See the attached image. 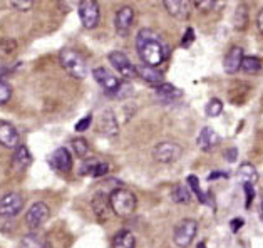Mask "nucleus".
Listing matches in <instances>:
<instances>
[{"mask_svg": "<svg viewBox=\"0 0 263 248\" xmlns=\"http://www.w3.org/2000/svg\"><path fill=\"white\" fill-rule=\"evenodd\" d=\"M136 50L144 64L161 66L170 55V46L153 29H141L136 35Z\"/></svg>", "mask_w": 263, "mask_h": 248, "instance_id": "obj_1", "label": "nucleus"}, {"mask_svg": "<svg viewBox=\"0 0 263 248\" xmlns=\"http://www.w3.org/2000/svg\"><path fill=\"white\" fill-rule=\"evenodd\" d=\"M109 203H111V209L114 215L119 218H129L134 215L138 208V198L131 189L127 188H116L109 195Z\"/></svg>", "mask_w": 263, "mask_h": 248, "instance_id": "obj_2", "label": "nucleus"}, {"mask_svg": "<svg viewBox=\"0 0 263 248\" xmlns=\"http://www.w3.org/2000/svg\"><path fill=\"white\" fill-rule=\"evenodd\" d=\"M61 64L69 75L76 79H84L87 75V62L78 50L64 49L61 52Z\"/></svg>", "mask_w": 263, "mask_h": 248, "instance_id": "obj_3", "label": "nucleus"}, {"mask_svg": "<svg viewBox=\"0 0 263 248\" xmlns=\"http://www.w3.org/2000/svg\"><path fill=\"white\" fill-rule=\"evenodd\" d=\"M198 233V221L191 220V218H184L175 226V232H173V241L175 245L179 248H188Z\"/></svg>", "mask_w": 263, "mask_h": 248, "instance_id": "obj_4", "label": "nucleus"}, {"mask_svg": "<svg viewBox=\"0 0 263 248\" xmlns=\"http://www.w3.org/2000/svg\"><path fill=\"white\" fill-rule=\"evenodd\" d=\"M183 155V148L175 141H163L155 146L153 149V158L155 161L158 163H163V164H170V163H175L178 161L179 158Z\"/></svg>", "mask_w": 263, "mask_h": 248, "instance_id": "obj_5", "label": "nucleus"}, {"mask_svg": "<svg viewBox=\"0 0 263 248\" xmlns=\"http://www.w3.org/2000/svg\"><path fill=\"white\" fill-rule=\"evenodd\" d=\"M79 18L86 29H96L101 18V9L98 0H81L78 5Z\"/></svg>", "mask_w": 263, "mask_h": 248, "instance_id": "obj_6", "label": "nucleus"}, {"mask_svg": "<svg viewBox=\"0 0 263 248\" xmlns=\"http://www.w3.org/2000/svg\"><path fill=\"white\" fill-rule=\"evenodd\" d=\"M24 196L17 192L7 193L5 196L0 198V216L2 218H15L24 209Z\"/></svg>", "mask_w": 263, "mask_h": 248, "instance_id": "obj_7", "label": "nucleus"}, {"mask_svg": "<svg viewBox=\"0 0 263 248\" xmlns=\"http://www.w3.org/2000/svg\"><path fill=\"white\" fill-rule=\"evenodd\" d=\"M107 59L111 62V66L116 69L124 79H133L138 75L136 66H134L129 57H127L124 52H121V50H112V52L107 55Z\"/></svg>", "mask_w": 263, "mask_h": 248, "instance_id": "obj_8", "label": "nucleus"}, {"mask_svg": "<svg viewBox=\"0 0 263 248\" xmlns=\"http://www.w3.org/2000/svg\"><path fill=\"white\" fill-rule=\"evenodd\" d=\"M49 218H50V208L44 201H35L29 208L27 215H25V223L32 230H35V228H41L44 223H47Z\"/></svg>", "mask_w": 263, "mask_h": 248, "instance_id": "obj_9", "label": "nucleus"}, {"mask_svg": "<svg viewBox=\"0 0 263 248\" xmlns=\"http://www.w3.org/2000/svg\"><path fill=\"white\" fill-rule=\"evenodd\" d=\"M134 22V9L129 5H124L116 12V17H114V29H116L118 35L121 37H127L131 32Z\"/></svg>", "mask_w": 263, "mask_h": 248, "instance_id": "obj_10", "label": "nucleus"}, {"mask_svg": "<svg viewBox=\"0 0 263 248\" xmlns=\"http://www.w3.org/2000/svg\"><path fill=\"white\" fill-rule=\"evenodd\" d=\"M92 75H94V79L98 81V84L104 89L106 94H109V96H111L121 84V81L106 67H96L92 71Z\"/></svg>", "mask_w": 263, "mask_h": 248, "instance_id": "obj_11", "label": "nucleus"}, {"mask_svg": "<svg viewBox=\"0 0 263 248\" xmlns=\"http://www.w3.org/2000/svg\"><path fill=\"white\" fill-rule=\"evenodd\" d=\"M164 9L173 18L178 21H186L191 15V0H163Z\"/></svg>", "mask_w": 263, "mask_h": 248, "instance_id": "obj_12", "label": "nucleus"}, {"mask_svg": "<svg viewBox=\"0 0 263 248\" xmlns=\"http://www.w3.org/2000/svg\"><path fill=\"white\" fill-rule=\"evenodd\" d=\"M98 129L102 136L106 138H114L118 136L119 132V124H118V119L114 116V112L111 109H106L101 112L99 121H98Z\"/></svg>", "mask_w": 263, "mask_h": 248, "instance_id": "obj_13", "label": "nucleus"}, {"mask_svg": "<svg viewBox=\"0 0 263 248\" xmlns=\"http://www.w3.org/2000/svg\"><path fill=\"white\" fill-rule=\"evenodd\" d=\"M18 141H21V136H18L15 126L7 123V121H0V144L4 148L15 149L18 146Z\"/></svg>", "mask_w": 263, "mask_h": 248, "instance_id": "obj_14", "label": "nucleus"}, {"mask_svg": "<svg viewBox=\"0 0 263 248\" xmlns=\"http://www.w3.org/2000/svg\"><path fill=\"white\" fill-rule=\"evenodd\" d=\"M136 74L139 75L141 79H143L144 82H147L149 86L156 87L159 84H163L164 82V75L161 71H158V67L155 66H149V64H139L136 66Z\"/></svg>", "mask_w": 263, "mask_h": 248, "instance_id": "obj_15", "label": "nucleus"}, {"mask_svg": "<svg viewBox=\"0 0 263 248\" xmlns=\"http://www.w3.org/2000/svg\"><path fill=\"white\" fill-rule=\"evenodd\" d=\"M50 166L54 169L61 171V173H69L72 168V156L67 148H57L52 155H50Z\"/></svg>", "mask_w": 263, "mask_h": 248, "instance_id": "obj_16", "label": "nucleus"}, {"mask_svg": "<svg viewBox=\"0 0 263 248\" xmlns=\"http://www.w3.org/2000/svg\"><path fill=\"white\" fill-rule=\"evenodd\" d=\"M243 49L235 46L228 50V54L224 55V61H223V67H224V72L227 74H236L238 71H241V62H243Z\"/></svg>", "mask_w": 263, "mask_h": 248, "instance_id": "obj_17", "label": "nucleus"}, {"mask_svg": "<svg viewBox=\"0 0 263 248\" xmlns=\"http://www.w3.org/2000/svg\"><path fill=\"white\" fill-rule=\"evenodd\" d=\"M32 163V155L29 148L25 144H18L14 149V155H12V169L21 173V171H25Z\"/></svg>", "mask_w": 263, "mask_h": 248, "instance_id": "obj_18", "label": "nucleus"}, {"mask_svg": "<svg viewBox=\"0 0 263 248\" xmlns=\"http://www.w3.org/2000/svg\"><path fill=\"white\" fill-rule=\"evenodd\" d=\"M109 173V164L99 160H86L81 166V175H89L94 178H101Z\"/></svg>", "mask_w": 263, "mask_h": 248, "instance_id": "obj_19", "label": "nucleus"}, {"mask_svg": "<svg viewBox=\"0 0 263 248\" xmlns=\"http://www.w3.org/2000/svg\"><path fill=\"white\" fill-rule=\"evenodd\" d=\"M196 143L200 146L201 151H211L220 144V136H218L216 131H213L211 128H203Z\"/></svg>", "mask_w": 263, "mask_h": 248, "instance_id": "obj_20", "label": "nucleus"}, {"mask_svg": "<svg viewBox=\"0 0 263 248\" xmlns=\"http://www.w3.org/2000/svg\"><path fill=\"white\" fill-rule=\"evenodd\" d=\"M236 180L241 184H255L256 180H258V171L252 163H243L236 169Z\"/></svg>", "mask_w": 263, "mask_h": 248, "instance_id": "obj_21", "label": "nucleus"}, {"mask_svg": "<svg viewBox=\"0 0 263 248\" xmlns=\"http://www.w3.org/2000/svg\"><path fill=\"white\" fill-rule=\"evenodd\" d=\"M21 248H49V241L46 235L30 232L21 238Z\"/></svg>", "mask_w": 263, "mask_h": 248, "instance_id": "obj_22", "label": "nucleus"}, {"mask_svg": "<svg viewBox=\"0 0 263 248\" xmlns=\"http://www.w3.org/2000/svg\"><path fill=\"white\" fill-rule=\"evenodd\" d=\"M92 208L94 213L99 216L101 220H106V216L109 215V209H111V203H109V196L104 193H98L92 198ZM112 212V209H111Z\"/></svg>", "mask_w": 263, "mask_h": 248, "instance_id": "obj_23", "label": "nucleus"}, {"mask_svg": "<svg viewBox=\"0 0 263 248\" xmlns=\"http://www.w3.org/2000/svg\"><path fill=\"white\" fill-rule=\"evenodd\" d=\"M155 91H156V96L159 99H163V101H175L178 98H181V94L183 91H179L178 87H175L173 84H170V82H163V84H159L155 87Z\"/></svg>", "mask_w": 263, "mask_h": 248, "instance_id": "obj_24", "label": "nucleus"}, {"mask_svg": "<svg viewBox=\"0 0 263 248\" xmlns=\"http://www.w3.org/2000/svg\"><path fill=\"white\" fill-rule=\"evenodd\" d=\"M112 248H136V237L129 230H121L114 235Z\"/></svg>", "mask_w": 263, "mask_h": 248, "instance_id": "obj_25", "label": "nucleus"}, {"mask_svg": "<svg viewBox=\"0 0 263 248\" xmlns=\"http://www.w3.org/2000/svg\"><path fill=\"white\" fill-rule=\"evenodd\" d=\"M263 69V64L258 57H253V55H245L243 57V62H241V71L248 74V75H255V74H260Z\"/></svg>", "mask_w": 263, "mask_h": 248, "instance_id": "obj_26", "label": "nucleus"}, {"mask_svg": "<svg viewBox=\"0 0 263 248\" xmlns=\"http://www.w3.org/2000/svg\"><path fill=\"white\" fill-rule=\"evenodd\" d=\"M171 196H173V201L178 203V205H190L191 200H193L191 192L184 186V184H178V186L173 188Z\"/></svg>", "mask_w": 263, "mask_h": 248, "instance_id": "obj_27", "label": "nucleus"}, {"mask_svg": "<svg viewBox=\"0 0 263 248\" xmlns=\"http://www.w3.org/2000/svg\"><path fill=\"white\" fill-rule=\"evenodd\" d=\"M248 7L245 4H241L236 7L235 10V17H233V25H235V29H238V30H245L247 29V25H248Z\"/></svg>", "mask_w": 263, "mask_h": 248, "instance_id": "obj_28", "label": "nucleus"}, {"mask_svg": "<svg viewBox=\"0 0 263 248\" xmlns=\"http://www.w3.org/2000/svg\"><path fill=\"white\" fill-rule=\"evenodd\" d=\"M72 148H74V152L79 158H86L89 155V143L84 138H74L72 139Z\"/></svg>", "mask_w": 263, "mask_h": 248, "instance_id": "obj_29", "label": "nucleus"}, {"mask_svg": "<svg viewBox=\"0 0 263 248\" xmlns=\"http://www.w3.org/2000/svg\"><path fill=\"white\" fill-rule=\"evenodd\" d=\"M131 94H133V86L127 81H121L119 87L111 94V96L114 99H126V98H129Z\"/></svg>", "mask_w": 263, "mask_h": 248, "instance_id": "obj_30", "label": "nucleus"}, {"mask_svg": "<svg viewBox=\"0 0 263 248\" xmlns=\"http://www.w3.org/2000/svg\"><path fill=\"white\" fill-rule=\"evenodd\" d=\"M186 181H188L190 188L193 189V193L196 195L198 201H201V203H206V200H204V195H203L201 188H200V180H198V176L191 175V176H188V180H186Z\"/></svg>", "mask_w": 263, "mask_h": 248, "instance_id": "obj_31", "label": "nucleus"}, {"mask_svg": "<svg viewBox=\"0 0 263 248\" xmlns=\"http://www.w3.org/2000/svg\"><path fill=\"white\" fill-rule=\"evenodd\" d=\"M223 112V103L220 99H211L206 104V116L210 118H216Z\"/></svg>", "mask_w": 263, "mask_h": 248, "instance_id": "obj_32", "label": "nucleus"}, {"mask_svg": "<svg viewBox=\"0 0 263 248\" xmlns=\"http://www.w3.org/2000/svg\"><path fill=\"white\" fill-rule=\"evenodd\" d=\"M10 98H12V87L4 79H0V106L7 104Z\"/></svg>", "mask_w": 263, "mask_h": 248, "instance_id": "obj_33", "label": "nucleus"}, {"mask_svg": "<svg viewBox=\"0 0 263 248\" xmlns=\"http://www.w3.org/2000/svg\"><path fill=\"white\" fill-rule=\"evenodd\" d=\"M191 4H193L198 10H201V12H204V14H208L210 10H213L216 0H191Z\"/></svg>", "mask_w": 263, "mask_h": 248, "instance_id": "obj_34", "label": "nucleus"}, {"mask_svg": "<svg viewBox=\"0 0 263 248\" xmlns=\"http://www.w3.org/2000/svg\"><path fill=\"white\" fill-rule=\"evenodd\" d=\"M10 5L15 10L27 12V10L32 9V5H34V0H10Z\"/></svg>", "mask_w": 263, "mask_h": 248, "instance_id": "obj_35", "label": "nucleus"}, {"mask_svg": "<svg viewBox=\"0 0 263 248\" xmlns=\"http://www.w3.org/2000/svg\"><path fill=\"white\" fill-rule=\"evenodd\" d=\"M243 188H245V208H250L255 198V188L253 184H243Z\"/></svg>", "mask_w": 263, "mask_h": 248, "instance_id": "obj_36", "label": "nucleus"}, {"mask_svg": "<svg viewBox=\"0 0 263 248\" xmlns=\"http://www.w3.org/2000/svg\"><path fill=\"white\" fill-rule=\"evenodd\" d=\"M91 123H92V116L91 114H87L86 118H82L78 124H76V131L78 132H82V131H86L89 126H91Z\"/></svg>", "mask_w": 263, "mask_h": 248, "instance_id": "obj_37", "label": "nucleus"}, {"mask_svg": "<svg viewBox=\"0 0 263 248\" xmlns=\"http://www.w3.org/2000/svg\"><path fill=\"white\" fill-rule=\"evenodd\" d=\"M195 41V30L193 29H186V32H184V37H183V41H181V47H190L191 44H193Z\"/></svg>", "mask_w": 263, "mask_h": 248, "instance_id": "obj_38", "label": "nucleus"}, {"mask_svg": "<svg viewBox=\"0 0 263 248\" xmlns=\"http://www.w3.org/2000/svg\"><path fill=\"white\" fill-rule=\"evenodd\" d=\"M230 226H232V232H233V233H236V232H238L240 228L243 226V220H240V218L232 220V223H230Z\"/></svg>", "mask_w": 263, "mask_h": 248, "instance_id": "obj_39", "label": "nucleus"}, {"mask_svg": "<svg viewBox=\"0 0 263 248\" xmlns=\"http://www.w3.org/2000/svg\"><path fill=\"white\" fill-rule=\"evenodd\" d=\"M236 156H238V151H236V148H230L227 151V160L228 161H235L236 160Z\"/></svg>", "mask_w": 263, "mask_h": 248, "instance_id": "obj_40", "label": "nucleus"}, {"mask_svg": "<svg viewBox=\"0 0 263 248\" xmlns=\"http://www.w3.org/2000/svg\"><path fill=\"white\" fill-rule=\"evenodd\" d=\"M256 27H258V30L263 34V9L258 12V17H256Z\"/></svg>", "mask_w": 263, "mask_h": 248, "instance_id": "obj_41", "label": "nucleus"}, {"mask_svg": "<svg viewBox=\"0 0 263 248\" xmlns=\"http://www.w3.org/2000/svg\"><path fill=\"white\" fill-rule=\"evenodd\" d=\"M9 72V67L7 66H4V64H0V79H4V75Z\"/></svg>", "mask_w": 263, "mask_h": 248, "instance_id": "obj_42", "label": "nucleus"}, {"mask_svg": "<svg viewBox=\"0 0 263 248\" xmlns=\"http://www.w3.org/2000/svg\"><path fill=\"white\" fill-rule=\"evenodd\" d=\"M260 213H261V220H263V201H261V212Z\"/></svg>", "mask_w": 263, "mask_h": 248, "instance_id": "obj_43", "label": "nucleus"}, {"mask_svg": "<svg viewBox=\"0 0 263 248\" xmlns=\"http://www.w3.org/2000/svg\"><path fill=\"white\" fill-rule=\"evenodd\" d=\"M198 248H204V243H200V245H198Z\"/></svg>", "mask_w": 263, "mask_h": 248, "instance_id": "obj_44", "label": "nucleus"}]
</instances>
